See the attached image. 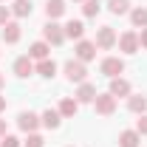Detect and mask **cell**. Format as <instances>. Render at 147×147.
<instances>
[{
    "label": "cell",
    "mask_w": 147,
    "mask_h": 147,
    "mask_svg": "<svg viewBox=\"0 0 147 147\" xmlns=\"http://www.w3.org/2000/svg\"><path fill=\"white\" fill-rule=\"evenodd\" d=\"M65 76H68V82H76V85L88 82V68H85V62L68 59V62H65Z\"/></svg>",
    "instance_id": "cell-1"
},
{
    "label": "cell",
    "mask_w": 147,
    "mask_h": 147,
    "mask_svg": "<svg viewBox=\"0 0 147 147\" xmlns=\"http://www.w3.org/2000/svg\"><path fill=\"white\" fill-rule=\"evenodd\" d=\"M42 37H45L48 45H62V42H65V28H62L57 20H48V23L42 26Z\"/></svg>",
    "instance_id": "cell-2"
},
{
    "label": "cell",
    "mask_w": 147,
    "mask_h": 147,
    "mask_svg": "<svg viewBox=\"0 0 147 147\" xmlns=\"http://www.w3.org/2000/svg\"><path fill=\"white\" fill-rule=\"evenodd\" d=\"M99 71L105 74L108 79H116V76H122V71H125V59L122 57H105L102 65H99Z\"/></svg>",
    "instance_id": "cell-3"
},
{
    "label": "cell",
    "mask_w": 147,
    "mask_h": 147,
    "mask_svg": "<svg viewBox=\"0 0 147 147\" xmlns=\"http://www.w3.org/2000/svg\"><path fill=\"white\" fill-rule=\"evenodd\" d=\"M93 108H96L99 116H110V113L116 110V96H113V93H96Z\"/></svg>",
    "instance_id": "cell-4"
},
{
    "label": "cell",
    "mask_w": 147,
    "mask_h": 147,
    "mask_svg": "<svg viewBox=\"0 0 147 147\" xmlns=\"http://www.w3.org/2000/svg\"><path fill=\"white\" fill-rule=\"evenodd\" d=\"M17 125H20L23 133H37V127H40L42 122H40V116H37L34 110H23V113L17 116Z\"/></svg>",
    "instance_id": "cell-5"
},
{
    "label": "cell",
    "mask_w": 147,
    "mask_h": 147,
    "mask_svg": "<svg viewBox=\"0 0 147 147\" xmlns=\"http://www.w3.org/2000/svg\"><path fill=\"white\" fill-rule=\"evenodd\" d=\"M116 40H119V37H116V31H113V26H102V28L96 31V45L105 48V51L116 45Z\"/></svg>",
    "instance_id": "cell-6"
},
{
    "label": "cell",
    "mask_w": 147,
    "mask_h": 147,
    "mask_svg": "<svg viewBox=\"0 0 147 147\" xmlns=\"http://www.w3.org/2000/svg\"><path fill=\"white\" fill-rule=\"evenodd\" d=\"M96 57V42L91 40H76V59L79 62H91Z\"/></svg>",
    "instance_id": "cell-7"
},
{
    "label": "cell",
    "mask_w": 147,
    "mask_h": 147,
    "mask_svg": "<svg viewBox=\"0 0 147 147\" xmlns=\"http://www.w3.org/2000/svg\"><path fill=\"white\" fill-rule=\"evenodd\" d=\"M116 42H119V48H122L125 54H136V51L142 48V45H139V34H136V31H125Z\"/></svg>",
    "instance_id": "cell-8"
},
{
    "label": "cell",
    "mask_w": 147,
    "mask_h": 147,
    "mask_svg": "<svg viewBox=\"0 0 147 147\" xmlns=\"http://www.w3.org/2000/svg\"><path fill=\"white\" fill-rule=\"evenodd\" d=\"M34 59H31V57L26 54V57H17V59H14V74H17V76H23V79H26V76H31V74H34Z\"/></svg>",
    "instance_id": "cell-9"
},
{
    "label": "cell",
    "mask_w": 147,
    "mask_h": 147,
    "mask_svg": "<svg viewBox=\"0 0 147 147\" xmlns=\"http://www.w3.org/2000/svg\"><path fill=\"white\" fill-rule=\"evenodd\" d=\"M74 96H76V102H79V105H88V102H93V99H96V85L82 82V85L76 88V93H74Z\"/></svg>",
    "instance_id": "cell-10"
},
{
    "label": "cell",
    "mask_w": 147,
    "mask_h": 147,
    "mask_svg": "<svg viewBox=\"0 0 147 147\" xmlns=\"http://www.w3.org/2000/svg\"><path fill=\"white\" fill-rule=\"evenodd\" d=\"M59 116H62V119H74V116H76V110H79V102H76V99H74V96H65V99H62V102H59Z\"/></svg>",
    "instance_id": "cell-11"
},
{
    "label": "cell",
    "mask_w": 147,
    "mask_h": 147,
    "mask_svg": "<svg viewBox=\"0 0 147 147\" xmlns=\"http://www.w3.org/2000/svg\"><path fill=\"white\" fill-rule=\"evenodd\" d=\"M20 34H23V31H20V23H6L3 31H0L3 42H9V45H14V42L20 40Z\"/></svg>",
    "instance_id": "cell-12"
},
{
    "label": "cell",
    "mask_w": 147,
    "mask_h": 147,
    "mask_svg": "<svg viewBox=\"0 0 147 147\" xmlns=\"http://www.w3.org/2000/svg\"><path fill=\"white\" fill-rule=\"evenodd\" d=\"M34 74H40V76H45V79H54V74H57V62L51 59V57H45V59H40V62H37Z\"/></svg>",
    "instance_id": "cell-13"
},
{
    "label": "cell",
    "mask_w": 147,
    "mask_h": 147,
    "mask_svg": "<svg viewBox=\"0 0 147 147\" xmlns=\"http://www.w3.org/2000/svg\"><path fill=\"white\" fill-rule=\"evenodd\" d=\"M40 122H42V127H48V130H57L59 127V122H62V116H59V110H42V116H40Z\"/></svg>",
    "instance_id": "cell-14"
},
{
    "label": "cell",
    "mask_w": 147,
    "mask_h": 147,
    "mask_svg": "<svg viewBox=\"0 0 147 147\" xmlns=\"http://www.w3.org/2000/svg\"><path fill=\"white\" fill-rule=\"evenodd\" d=\"M62 28H65V37H68V40H82V34H85L82 20H68Z\"/></svg>",
    "instance_id": "cell-15"
},
{
    "label": "cell",
    "mask_w": 147,
    "mask_h": 147,
    "mask_svg": "<svg viewBox=\"0 0 147 147\" xmlns=\"http://www.w3.org/2000/svg\"><path fill=\"white\" fill-rule=\"evenodd\" d=\"M108 93H113L116 99H119V96H130V82L122 79V76H116V79H110V91Z\"/></svg>",
    "instance_id": "cell-16"
},
{
    "label": "cell",
    "mask_w": 147,
    "mask_h": 147,
    "mask_svg": "<svg viewBox=\"0 0 147 147\" xmlns=\"http://www.w3.org/2000/svg\"><path fill=\"white\" fill-rule=\"evenodd\" d=\"M48 51H51V45H48L45 40H40V42H31V48H28V57L40 62V59H45V57H48Z\"/></svg>",
    "instance_id": "cell-17"
},
{
    "label": "cell",
    "mask_w": 147,
    "mask_h": 147,
    "mask_svg": "<svg viewBox=\"0 0 147 147\" xmlns=\"http://www.w3.org/2000/svg\"><path fill=\"white\" fill-rule=\"evenodd\" d=\"M130 23H133V28H147V9L144 6L130 9Z\"/></svg>",
    "instance_id": "cell-18"
},
{
    "label": "cell",
    "mask_w": 147,
    "mask_h": 147,
    "mask_svg": "<svg viewBox=\"0 0 147 147\" xmlns=\"http://www.w3.org/2000/svg\"><path fill=\"white\" fill-rule=\"evenodd\" d=\"M139 142H142V136L136 133V127L119 133V147H139Z\"/></svg>",
    "instance_id": "cell-19"
},
{
    "label": "cell",
    "mask_w": 147,
    "mask_h": 147,
    "mask_svg": "<svg viewBox=\"0 0 147 147\" xmlns=\"http://www.w3.org/2000/svg\"><path fill=\"white\" fill-rule=\"evenodd\" d=\"M45 14H48V20H57L65 14V0H48L45 3Z\"/></svg>",
    "instance_id": "cell-20"
},
{
    "label": "cell",
    "mask_w": 147,
    "mask_h": 147,
    "mask_svg": "<svg viewBox=\"0 0 147 147\" xmlns=\"http://www.w3.org/2000/svg\"><path fill=\"white\" fill-rule=\"evenodd\" d=\"M11 14H14V17H28V14H31V0H14Z\"/></svg>",
    "instance_id": "cell-21"
},
{
    "label": "cell",
    "mask_w": 147,
    "mask_h": 147,
    "mask_svg": "<svg viewBox=\"0 0 147 147\" xmlns=\"http://www.w3.org/2000/svg\"><path fill=\"white\" fill-rule=\"evenodd\" d=\"M127 108L133 110V113L142 116V113L147 110V99H144V96H127Z\"/></svg>",
    "instance_id": "cell-22"
},
{
    "label": "cell",
    "mask_w": 147,
    "mask_h": 147,
    "mask_svg": "<svg viewBox=\"0 0 147 147\" xmlns=\"http://www.w3.org/2000/svg\"><path fill=\"white\" fill-rule=\"evenodd\" d=\"M110 14H127L130 11V0H108Z\"/></svg>",
    "instance_id": "cell-23"
},
{
    "label": "cell",
    "mask_w": 147,
    "mask_h": 147,
    "mask_svg": "<svg viewBox=\"0 0 147 147\" xmlns=\"http://www.w3.org/2000/svg\"><path fill=\"white\" fill-rule=\"evenodd\" d=\"M82 3H85V6H82V14H85V17H96V14L102 11V3H99V0H82Z\"/></svg>",
    "instance_id": "cell-24"
},
{
    "label": "cell",
    "mask_w": 147,
    "mask_h": 147,
    "mask_svg": "<svg viewBox=\"0 0 147 147\" xmlns=\"http://www.w3.org/2000/svg\"><path fill=\"white\" fill-rule=\"evenodd\" d=\"M23 144H26V147H42V144H45V139H42L40 133H28V139H26Z\"/></svg>",
    "instance_id": "cell-25"
},
{
    "label": "cell",
    "mask_w": 147,
    "mask_h": 147,
    "mask_svg": "<svg viewBox=\"0 0 147 147\" xmlns=\"http://www.w3.org/2000/svg\"><path fill=\"white\" fill-rule=\"evenodd\" d=\"M136 133H139V136H147V113H142V116L136 119Z\"/></svg>",
    "instance_id": "cell-26"
},
{
    "label": "cell",
    "mask_w": 147,
    "mask_h": 147,
    "mask_svg": "<svg viewBox=\"0 0 147 147\" xmlns=\"http://www.w3.org/2000/svg\"><path fill=\"white\" fill-rule=\"evenodd\" d=\"M20 144H23V142H20L17 136H9V133H6L3 142H0V147H20Z\"/></svg>",
    "instance_id": "cell-27"
},
{
    "label": "cell",
    "mask_w": 147,
    "mask_h": 147,
    "mask_svg": "<svg viewBox=\"0 0 147 147\" xmlns=\"http://www.w3.org/2000/svg\"><path fill=\"white\" fill-rule=\"evenodd\" d=\"M9 17H11V9H9V6H0V28L9 23Z\"/></svg>",
    "instance_id": "cell-28"
},
{
    "label": "cell",
    "mask_w": 147,
    "mask_h": 147,
    "mask_svg": "<svg viewBox=\"0 0 147 147\" xmlns=\"http://www.w3.org/2000/svg\"><path fill=\"white\" fill-rule=\"evenodd\" d=\"M139 45L147 48V28H142V34H139Z\"/></svg>",
    "instance_id": "cell-29"
},
{
    "label": "cell",
    "mask_w": 147,
    "mask_h": 147,
    "mask_svg": "<svg viewBox=\"0 0 147 147\" xmlns=\"http://www.w3.org/2000/svg\"><path fill=\"white\" fill-rule=\"evenodd\" d=\"M0 136H6V119H0Z\"/></svg>",
    "instance_id": "cell-30"
},
{
    "label": "cell",
    "mask_w": 147,
    "mask_h": 147,
    "mask_svg": "<svg viewBox=\"0 0 147 147\" xmlns=\"http://www.w3.org/2000/svg\"><path fill=\"white\" fill-rule=\"evenodd\" d=\"M6 110V96H0V113Z\"/></svg>",
    "instance_id": "cell-31"
},
{
    "label": "cell",
    "mask_w": 147,
    "mask_h": 147,
    "mask_svg": "<svg viewBox=\"0 0 147 147\" xmlns=\"http://www.w3.org/2000/svg\"><path fill=\"white\" fill-rule=\"evenodd\" d=\"M3 85H6V76H3V74H0V88H3Z\"/></svg>",
    "instance_id": "cell-32"
},
{
    "label": "cell",
    "mask_w": 147,
    "mask_h": 147,
    "mask_svg": "<svg viewBox=\"0 0 147 147\" xmlns=\"http://www.w3.org/2000/svg\"><path fill=\"white\" fill-rule=\"evenodd\" d=\"M74 3H79V0H74Z\"/></svg>",
    "instance_id": "cell-33"
}]
</instances>
